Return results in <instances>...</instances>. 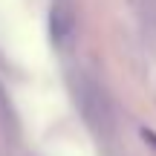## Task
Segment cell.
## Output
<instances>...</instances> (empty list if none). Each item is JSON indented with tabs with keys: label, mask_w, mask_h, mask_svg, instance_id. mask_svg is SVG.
Segmentation results:
<instances>
[{
	"label": "cell",
	"mask_w": 156,
	"mask_h": 156,
	"mask_svg": "<svg viewBox=\"0 0 156 156\" xmlns=\"http://www.w3.org/2000/svg\"><path fill=\"white\" fill-rule=\"evenodd\" d=\"M52 38H55V44H67L69 38H73V12H69V6L64 3V0H55V6H52Z\"/></svg>",
	"instance_id": "obj_1"
},
{
	"label": "cell",
	"mask_w": 156,
	"mask_h": 156,
	"mask_svg": "<svg viewBox=\"0 0 156 156\" xmlns=\"http://www.w3.org/2000/svg\"><path fill=\"white\" fill-rule=\"evenodd\" d=\"M142 136H145V139L151 142V145H156V133H151V130H142Z\"/></svg>",
	"instance_id": "obj_2"
}]
</instances>
